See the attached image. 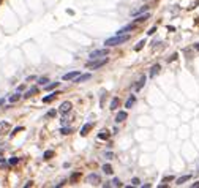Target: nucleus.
Segmentation results:
<instances>
[{
    "mask_svg": "<svg viewBox=\"0 0 199 188\" xmlns=\"http://www.w3.org/2000/svg\"><path fill=\"white\" fill-rule=\"evenodd\" d=\"M130 40V35H115V37L109 38V40H106V43L104 45L107 46V48H112V46H117V45H123V43H127V41Z\"/></svg>",
    "mask_w": 199,
    "mask_h": 188,
    "instance_id": "1",
    "label": "nucleus"
},
{
    "mask_svg": "<svg viewBox=\"0 0 199 188\" xmlns=\"http://www.w3.org/2000/svg\"><path fill=\"white\" fill-rule=\"evenodd\" d=\"M107 63V58L104 57V58H95V60H90V62H87V68L89 70H96V68H101V66H104Z\"/></svg>",
    "mask_w": 199,
    "mask_h": 188,
    "instance_id": "2",
    "label": "nucleus"
},
{
    "mask_svg": "<svg viewBox=\"0 0 199 188\" xmlns=\"http://www.w3.org/2000/svg\"><path fill=\"white\" fill-rule=\"evenodd\" d=\"M109 54V48H104V49H96V51H93V52H90V55H89V58L90 60H95V58H100V57H104V55H107Z\"/></svg>",
    "mask_w": 199,
    "mask_h": 188,
    "instance_id": "3",
    "label": "nucleus"
},
{
    "mask_svg": "<svg viewBox=\"0 0 199 188\" xmlns=\"http://www.w3.org/2000/svg\"><path fill=\"white\" fill-rule=\"evenodd\" d=\"M71 108H73L71 101H63L62 104L58 106V112L60 114H68L70 111H71Z\"/></svg>",
    "mask_w": 199,
    "mask_h": 188,
    "instance_id": "4",
    "label": "nucleus"
},
{
    "mask_svg": "<svg viewBox=\"0 0 199 188\" xmlns=\"http://www.w3.org/2000/svg\"><path fill=\"white\" fill-rule=\"evenodd\" d=\"M145 81H147V76L145 74H142L141 78H139V82H136V84H134V92H139V90L142 89V87H144V84H145Z\"/></svg>",
    "mask_w": 199,
    "mask_h": 188,
    "instance_id": "5",
    "label": "nucleus"
},
{
    "mask_svg": "<svg viewBox=\"0 0 199 188\" xmlns=\"http://www.w3.org/2000/svg\"><path fill=\"white\" fill-rule=\"evenodd\" d=\"M149 16H150V13H144V14H137V17L134 19V24H141V22H144V21L149 19Z\"/></svg>",
    "mask_w": 199,
    "mask_h": 188,
    "instance_id": "6",
    "label": "nucleus"
},
{
    "mask_svg": "<svg viewBox=\"0 0 199 188\" xmlns=\"http://www.w3.org/2000/svg\"><path fill=\"white\" fill-rule=\"evenodd\" d=\"M150 10V7L149 5H144V7H141V8H137V10H133L131 11V14L133 16H137V14H142V13H147V11Z\"/></svg>",
    "mask_w": 199,
    "mask_h": 188,
    "instance_id": "7",
    "label": "nucleus"
},
{
    "mask_svg": "<svg viewBox=\"0 0 199 188\" xmlns=\"http://www.w3.org/2000/svg\"><path fill=\"white\" fill-rule=\"evenodd\" d=\"M11 128V125L8 122H0V136L5 133H8V130Z\"/></svg>",
    "mask_w": 199,
    "mask_h": 188,
    "instance_id": "8",
    "label": "nucleus"
},
{
    "mask_svg": "<svg viewBox=\"0 0 199 188\" xmlns=\"http://www.w3.org/2000/svg\"><path fill=\"white\" fill-rule=\"evenodd\" d=\"M79 76V71H70L66 74H63V81H70V79H76Z\"/></svg>",
    "mask_w": 199,
    "mask_h": 188,
    "instance_id": "9",
    "label": "nucleus"
},
{
    "mask_svg": "<svg viewBox=\"0 0 199 188\" xmlns=\"http://www.w3.org/2000/svg\"><path fill=\"white\" fill-rule=\"evenodd\" d=\"M127 117H128L127 111H120V112L117 114V117H115V122H117V123H122L125 119H127Z\"/></svg>",
    "mask_w": 199,
    "mask_h": 188,
    "instance_id": "10",
    "label": "nucleus"
},
{
    "mask_svg": "<svg viewBox=\"0 0 199 188\" xmlns=\"http://www.w3.org/2000/svg\"><path fill=\"white\" fill-rule=\"evenodd\" d=\"M134 29H136V24H130V25H127V27L120 29V30L117 32V35H123V33H127V32H130V30H134Z\"/></svg>",
    "mask_w": 199,
    "mask_h": 188,
    "instance_id": "11",
    "label": "nucleus"
},
{
    "mask_svg": "<svg viewBox=\"0 0 199 188\" xmlns=\"http://www.w3.org/2000/svg\"><path fill=\"white\" fill-rule=\"evenodd\" d=\"M160 70H161V66L158 65V63H157V65H153V66H152V68H150V78L157 76L158 73H160Z\"/></svg>",
    "mask_w": 199,
    "mask_h": 188,
    "instance_id": "12",
    "label": "nucleus"
},
{
    "mask_svg": "<svg viewBox=\"0 0 199 188\" xmlns=\"http://www.w3.org/2000/svg\"><path fill=\"white\" fill-rule=\"evenodd\" d=\"M190 179H191V175H190V174H186V175H182L180 179H177V180H175V185H182V183H185L186 180H190Z\"/></svg>",
    "mask_w": 199,
    "mask_h": 188,
    "instance_id": "13",
    "label": "nucleus"
},
{
    "mask_svg": "<svg viewBox=\"0 0 199 188\" xmlns=\"http://www.w3.org/2000/svg\"><path fill=\"white\" fill-rule=\"evenodd\" d=\"M136 103V95H130V98L127 100V103H125V108H131Z\"/></svg>",
    "mask_w": 199,
    "mask_h": 188,
    "instance_id": "14",
    "label": "nucleus"
},
{
    "mask_svg": "<svg viewBox=\"0 0 199 188\" xmlns=\"http://www.w3.org/2000/svg\"><path fill=\"white\" fill-rule=\"evenodd\" d=\"M87 79H90V73H86V74L78 76V78L74 79V82H84V81H87Z\"/></svg>",
    "mask_w": 199,
    "mask_h": 188,
    "instance_id": "15",
    "label": "nucleus"
},
{
    "mask_svg": "<svg viewBox=\"0 0 199 188\" xmlns=\"http://www.w3.org/2000/svg\"><path fill=\"white\" fill-rule=\"evenodd\" d=\"M119 104H120V100L117 98H112V101H111V111H114V109H117L119 108Z\"/></svg>",
    "mask_w": 199,
    "mask_h": 188,
    "instance_id": "16",
    "label": "nucleus"
},
{
    "mask_svg": "<svg viewBox=\"0 0 199 188\" xmlns=\"http://www.w3.org/2000/svg\"><path fill=\"white\" fill-rule=\"evenodd\" d=\"M92 127H93L92 123H89V125H84V127H82V130H81V136H86V134L89 133L90 130H92Z\"/></svg>",
    "mask_w": 199,
    "mask_h": 188,
    "instance_id": "17",
    "label": "nucleus"
},
{
    "mask_svg": "<svg viewBox=\"0 0 199 188\" xmlns=\"http://www.w3.org/2000/svg\"><path fill=\"white\" fill-rule=\"evenodd\" d=\"M58 84H60V82H52V84H46L44 89H46V90H54V89H57V87H58Z\"/></svg>",
    "mask_w": 199,
    "mask_h": 188,
    "instance_id": "18",
    "label": "nucleus"
},
{
    "mask_svg": "<svg viewBox=\"0 0 199 188\" xmlns=\"http://www.w3.org/2000/svg\"><path fill=\"white\" fill-rule=\"evenodd\" d=\"M98 139H104V141L109 139V133H107L106 130H103L101 133H98Z\"/></svg>",
    "mask_w": 199,
    "mask_h": 188,
    "instance_id": "19",
    "label": "nucleus"
},
{
    "mask_svg": "<svg viewBox=\"0 0 199 188\" xmlns=\"http://www.w3.org/2000/svg\"><path fill=\"white\" fill-rule=\"evenodd\" d=\"M103 171L104 174H112V166L111 164H103Z\"/></svg>",
    "mask_w": 199,
    "mask_h": 188,
    "instance_id": "20",
    "label": "nucleus"
},
{
    "mask_svg": "<svg viewBox=\"0 0 199 188\" xmlns=\"http://www.w3.org/2000/svg\"><path fill=\"white\" fill-rule=\"evenodd\" d=\"M38 92V89H36V87H32V89L30 90H29V92L27 93H25V95H24V98H29V96H32V95H35V93H36Z\"/></svg>",
    "mask_w": 199,
    "mask_h": 188,
    "instance_id": "21",
    "label": "nucleus"
},
{
    "mask_svg": "<svg viewBox=\"0 0 199 188\" xmlns=\"http://www.w3.org/2000/svg\"><path fill=\"white\" fill-rule=\"evenodd\" d=\"M87 179H89V182H95V183H100V177H98V175H95V174H90Z\"/></svg>",
    "mask_w": 199,
    "mask_h": 188,
    "instance_id": "22",
    "label": "nucleus"
},
{
    "mask_svg": "<svg viewBox=\"0 0 199 188\" xmlns=\"http://www.w3.org/2000/svg\"><path fill=\"white\" fill-rule=\"evenodd\" d=\"M55 95H58V93L55 92V93H52V95H49V96H44V98H43V101H44V103H49V101H52V100L55 98Z\"/></svg>",
    "mask_w": 199,
    "mask_h": 188,
    "instance_id": "23",
    "label": "nucleus"
},
{
    "mask_svg": "<svg viewBox=\"0 0 199 188\" xmlns=\"http://www.w3.org/2000/svg\"><path fill=\"white\" fill-rule=\"evenodd\" d=\"M19 100H21V95H19V93H16V95L10 96V103H16V101H19Z\"/></svg>",
    "mask_w": 199,
    "mask_h": 188,
    "instance_id": "24",
    "label": "nucleus"
},
{
    "mask_svg": "<svg viewBox=\"0 0 199 188\" xmlns=\"http://www.w3.org/2000/svg\"><path fill=\"white\" fill-rule=\"evenodd\" d=\"M144 45H145V41H144V40H142V41H139V45H136V48H134V51H136V52H137V51H141V49L144 48Z\"/></svg>",
    "mask_w": 199,
    "mask_h": 188,
    "instance_id": "25",
    "label": "nucleus"
},
{
    "mask_svg": "<svg viewBox=\"0 0 199 188\" xmlns=\"http://www.w3.org/2000/svg\"><path fill=\"white\" fill-rule=\"evenodd\" d=\"M17 163H19V158H17V157L10 158V164H11V166H14V164H17Z\"/></svg>",
    "mask_w": 199,
    "mask_h": 188,
    "instance_id": "26",
    "label": "nucleus"
},
{
    "mask_svg": "<svg viewBox=\"0 0 199 188\" xmlns=\"http://www.w3.org/2000/svg\"><path fill=\"white\" fill-rule=\"evenodd\" d=\"M52 155H54V152H52V150H48V152H44V160H49V158H51Z\"/></svg>",
    "mask_w": 199,
    "mask_h": 188,
    "instance_id": "27",
    "label": "nucleus"
},
{
    "mask_svg": "<svg viewBox=\"0 0 199 188\" xmlns=\"http://www.w3.org/2000/svg\"><path fill=\"white\" fill-rule=\"evenodd\" d=\"M111 185H114V187H122V183H120V180H119V179H114V180L111 182Z\"/></svg>",
    "mask_w": 199,
    "mask_h": 188,
    "instance_id": "28",
    "label": "nucleus"
},
{
    "mask_svg": "<svg viewBox=\"0 0 199 188\" xmlns=\"http://www.w3.org/2000/svg\"><path fill=\"white\" fill-rule=\"evenodd\" d=\"M60 133H62V134H70V133H71V128H62Z\"/></svg>",
    "mask_w": 199,
    "mask_h": 188,
    "instance_id": "29",
    "label": "nucleus"
},
{
    "mask_svg": "<svg viewBox=\"0 0 199 188\" xmlns=\"http://www.w3.org/2000/svg\"><path fill=\"white\" fill-rule=\"evenodd\" d=\"M22 130H24L22 127H17V128H14V130H13V133H11V136H14L16 133H19V131H22Z\"/></svg>",
    "mask_w": 199,
    "mask_h": 188,
    "instance_id": "30",
    "label": "nucleus"
},
{
    "mask_svg": "<svg viewBox=\"0 0 199 188\" xmlns=\"http://www.w3.org/2000/svg\"><path fill=\"white\" fill-rule=\"evenodd\" d=\"M131 183H133V187H137L141 182H139V179H133V182H131Z\"/></svg>",
    "mask_w": 199,
    "mask_h": 188,
    "instance_id": "31",
    "label": "nucleus"
},
{
    "mask_svg": "<svg viewBox=\"0 0 199 188\" xmlns=\"http://www.w3.org/2000/svg\"><path fill=\"white\" fill-rule=\"evenodd\" d=\"M155 32H157V27H152V29H150V30H149V32H147V35H153V33H155Z\"/></svg>",
    "mask_w": 199,
    "mask_h": 188,
    "instance_id": "32",
    "label": "nucleus"
},
{
    "mask_svg": "<svg viewBox=\"0 0 199 188\" xmlns=\"http://www.w3.org/2000/svg\"><path fill=\"white\" fill-rule=\"evenodd\" d=\"M46 82H48V79H46V78H41V79H40V84H41V86H46Z\"/></svg>",
    "mask_w": 199,
    "mask_h": 188,
    "instance_id": "33",
    "label": "nucleus"
},
{
    "mask_svg": "<svg viewBox=\"0 0 199 188\" xmlns=\"http://www.w3.org/2000/svg\"><path fill=\"white\" fill-rule=\"evenodd\" d=\"M171 180H174V177H172V175H169V177H165V179H163V182H171Z\"/></svg>",
    "mask_w": 199,
    "mask_h": 188,
    "instance_id": "34",
    "label": "nucleus"
},
{
    "mask_svg": "<svg viewBox=\"0 0 199 188\" xmlns=\"http://www.w3.org/2000/svg\"><path fill=\"white\" fill-rule=\"evenodd\" d=\"M106 158H109V160H111V158H114V153H109V152H107V153H106Z\"/></svg>",
    "mask_w": 199,
    "mask_h": 188,
    "instance_id": "35",
    "label": "nucleus"
},
{
    "mask_svg": "<svg viewBox=\"0 0 199 188\" xmlns=\"http://www.w3.org/2000/svg\"><path fill=\"white\" fill-rule=\"evenodd\" d=\"M174 58H177V54H172V55H171V58H169V62H172Z\"/></svg>",
    "mask_w": 199,
    "mask_h": 188,
    "instance_id": "36",
    "label": "nucleus"
},
{
    "mask_svg": "<svg viewBox=\"0 0 199 188\" xmlns=\"http://www.w3.org/2000/svg\"><path fill=\"white\" fill-rule=\"evenodd\" d=\"M191 187H193V188H198V187H199V182H194V183H193Z\"/></svg>",
    "mask_w": 199,
    "mask_h": 188,
    "instance_id": "37",
    "label": "nucleus"
},
{
    "mask_svg": "<svg viewBox=\"0 0 199 188\" xmlns=\"http://www.w3.org/2000/svg\"><path fill=\"white\" fill-rule=\"evenodd\" d=\"M71 179H73V180H76V179H79V174H73V177H71Z\"/></svg>",
    "mask_w": 199,
    "mask_h": 188,
    "instance_id": "38",
    "label": "nucleus"
},
{
    "mask_svg": "<svg viewBox=\"0 0 199 188\" xmlns=\"http://www.w3.org/2000/svg\"><path fill=\"white\" fill-rule=\"evenodd\" d=\"M194 48H196V49H198V51H199V43H198V45H196V46H194Z\"/></svg>",
    "mask_w": 199,
    "mask_h": 188,
    "instance_id": "39",
    "label": "nucleus"
}]
</instances>
